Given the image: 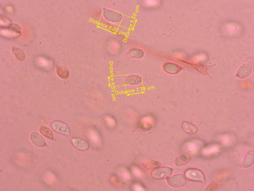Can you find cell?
Instances as JSON below:
<instances>
[{"instance_id":"cell-1","label":"cell","mask_w":254,"mask_h":191,"mask_svg":"<svg viewBox=\"0 0 254 191\" xmlns=\"http://www.w3.org/2000/svg\"><path fill=\"white\" fill-rule=\"evenodd\" d=\"M51 126L52 130L58 134L66 136L70 135V130L69 126L63 121H54L52 123Z\"/></svg>"},{"instance_id":"cell-2","label":"cell","mask_w":254,"mask_h":191,"mask_svg":"<svg viewBox=\"0 0 254 191\" xmlns=\"http://www.w3.org/2000/svg\"><path fill=\"white\" fill-rule=\"evenodd\" d=\"M166 181L170 186L173 188H178L184 186L187 182L186 177L183 174H178L168 178Z\"/></svg>"},{"instance_id":"cell-3","label":"cell","mask_w":254,"mask_h":191,"mask_svg":"<svg viewBox=\"0 0 254 191\" xmlns=\"http://www.w3.org/2000/svg\"><path fill=\"white\" fill-rule=\"evenodd\" d=\"M185 176L191 180L205 183V177L203 173L198 169L190 168L186 170L185 172Z\"/></svg>"},{"instance_id":"cell-4","label":"cell","mask_w":254,"mask_h":191,"mask_svg":"<svg viewBox=\"0 0 254 191\" xmlns=\"http://www.w3.org/2000/svg\"><path fill=\"white\" fill-rule=\"evenodd\" d=\"M173 170L168 167H162L154 170L152 173V175L154 178L157 179H166L172 174Z\"/></svg>"},{"instance_id":"cell-5","label":"cell","mask_w":254,"mask_h":191,"mask_svg":"<svg viewBox=\"0 0 254 191\" xmlns=\"http://www.w3.org/2000/svg\"><path fill=\"white\" fill-rule=\"evenodd\" d=\"M71 142L74 147L80 151H86L89 147V144L87 141L81 138H72L71 140Z\"/></svg>"},{"instance_id":"cell-6","label":"cell","mask_w":254,"mask_h":191,"mask_svg":"<svg viewBox=\"0 0 254 191\" xmlns=\"http://www.w3.org/2000/svg\"><path fill=\"white\" fill-rule=\"evenodd\" d=\"M191 159V155L189 152H186L180 155L175 159L174 163L178 167H181L188 164Z\"/></svg>"},{"instance_id":"cell-7","label":"cell","mask_w":254,"mask_h":191,"mask_svg":"<svg viewBox=\"0 0 254 191\" xmlns=\"http://www.w3.org/2000/svg\"><path fill=\"white\" fill-rule=\"evenodd\" d=\"M251 65L248 64H243L241 66L237 71L236 75L239 78L243 79L248 77L250 74L252 70Z\"/></svg>"},{"instance_id":"cell-8","label":"cell","mask_w":254,"mask_h":191,"mask_svg":"<svg viewBox=\"0 0 254 191\" xmlns=\"http://www.w3.org/2000/svg\"><path fill=\"white\" fill-rule=\"evenodd\" d=\"M254 160V152L253 151L248 152L246 154L242 164L241 168H247L251 166L253 164Z\"/></svg>"},{"instance_id":"cell-9","label":"cell","mask_w":254,"mask_h":191,"mask_svg":"<svg viewBox=\"0 0 254 191\" xmlns=\"http://www.w3.org/2000/svg\"><path fill=\"white\" fill-rule=\"evenodd\" d=\"M152 127V124L150 122L142 121L136 123L135 125L134 128L135 130L137 131L145 132L150 130Z\"/></svg>"},{"instance_id":"cell-10","label":"cell","mask_w":254,"mask_h":191,"mask_svg":"<svg viewBox=\"0 0 254 191\" xmlns=\"http://www.w3.org/2000/svg\"><path fill=\"white\" fill-rule=\"evenodd\" d=\"M12 49L13 54L18 60L22 61L25 59V54L22 49L17 47L12 46Z\"/></svg>"},{"instance_id":"cell-11","label":"cell","mask_w":254,"mask_h":191,"mask_svg":"<svg viewBox=\"0 0 254 191\" xmlns=\"http://www.w3.org/2000/svg\"><path fill=\"white\" fill-rule=\"evenodd\" d=\"M182 127L183 130L188 134H194L197 131V128L195 126L186 121L183 122Z\"/></svg>"},{"instance_id":"cell-12","label":"cell","mask_w":254,"mask_h":191,"mask_svg":"<svg viewBox=\"0 0 254 191\" xmlns=\"http://www.w3.org/2000/svg\"><path fill=\"white\" fill-rule=\"evenodd\" d=\"M40 132L44 136L51 140L54 138V135L52 131L47 127L44 126H41L40 128Z\"/></svg>"},{"instance_id":"cell-13","label":"cell","mask_w":254,"mask_h":191,"mask_svg":"<svg viewBox=\"0 0 254 191\" xmlns=\"http://www.w3.org/2000/svg\"><path fill=\"white\" fill-rule=\"evenodd\" d=\"M7 28L12 32L16 33L17 34H20L21 33V28L20 26L18 24L12 23L9 24L7 27Z\"/></svg>"},{"instance_id":"cell-14","label":"cell","mask_w":254,"mask_h":191,"mask_svg":"<svg viewBox=\"0 0 254 191\" xmlns=\"http://www.w3.org/2000/svg\"><path fill=\"white\" fill-rule=\"evenodd\" d=\"M221 186L220 182L219 181L214 182L209 184L206 188L205 190H208L207 191H217L219 189Z\"/></svg>"}]
</instances>
